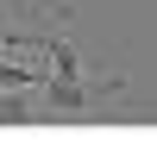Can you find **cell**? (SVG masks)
<instances>
[{"mask_svg": "<svg viewBox=\"0 0 157 157\" xmlns=\"http://www.w3.org/2000/svg\"><path fill=\"white\" fill-rule=\"evenodd\" d=\"M44 82H50V69L19 63V57H6V50H0V88H44Z\"/></svg>", "mask_w": 157, "mask_h": 157, "instance_id": "2", "label": "cell"}, {"mask_svg": "<svg viewBox=\"0 0 157 157\" xmlns=\"http://www.w3.org/2000/svg\"><path fill=\"white\" fill-rule=\"evenodd\" d=\"M101 94H126V75H101V82H88V75H50L44 82V107L50 113H88Z\"/></svg>", "mask_w": 157, "mask_h": 157, "instance_id": "1", "label": "cell"}, {"mask_svg": "<svg viewBox=\"0 0 157 157\" xmlns=\"http://www.w3.org/2000/svg\"><path fill=\"white\" fill-rule=\"evenodd\" d=\"M32 88H0V126H32Z\"/></svg>", "mask_w": 157, "mask_h": 157, "instance_id": "3", "label": "cell"}]
</instances>
